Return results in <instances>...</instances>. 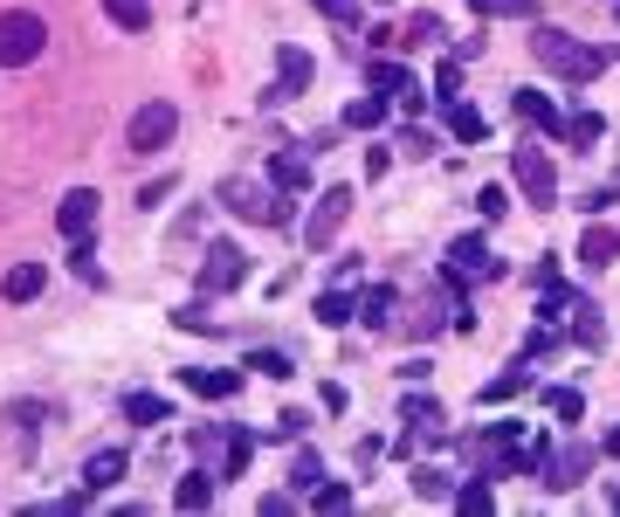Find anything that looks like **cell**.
Returning <instances> with one entry per match:
<instances>
[{
  "instance_id": "cell-3",
  "label": "cell",
  "mask_w": 620,
  "mask_h": 517,
  "mask_svg": "<svg viewBox=\"0 0 620 517\" xmlns=\"http://www.w3.org/2000/svg\"><path fill=\"white\" fill-rule=\"evenodd\" d=\"M173 132H179V111L166 97H152V103L132 111V124H124V145H132V152H159V145H173Z\"/></svg>"
},
{
  "instance_id": "cell-15",
  "label": "cell",
  "mask_w": 620,
  "mask_h": 517,
  "mask_svg": "<svg viewBox=\"0 0 620 517\" xmlns=\"http://www.w3.org/2000/svg\"><path fill=\"white\" fill-rule=\"evenodd\" d=\"M214 470H193V476H179V490H173V504L179 510H207V504H214Z\"/></svg>"
},
{
  "instance_id": "cell-42",
  "label": "cell",
  "mask_w": 620,
  "mask_h": 517,
  "mask_svg": "<svg viewBox=\"0 0 620 517\" xmlns=\"http://www.w3.org/2000/svg\"><path fill=\"white\" fill-rule=\"evenodd\" d=\"M434 97H442V103H455V97H462V76H455V63H449L442 76H434Z\"/></svg>"
},
{
  "instance_id": "cell-40",
  "label": "cell",
  "mask_w": 620,
  "mask_h": 517,
  "mask_svg": "<svg viewBox=\"0 0 620 517\" xmlns=\"http://www.w3.org/2000/svg\"><path fill=\"white\" fill-rule=\"evenodd\" d=\"M90 255H97V249H90V235L69 249V263H76V276H84V283H97V263H90Z\"/></svg>"
},
{
  "instance_id": "cell-43",
  "label": "cell",
  "mask_w": 620,
  "mask_h": 517,
  "mask_svg": "<svg viewBox=\"0 0 620 517\" xmlns=\"http://www.w3.org/2000/svg\"><path fill=\"white\" fill-rule=\"evenodd\" d=\"M166 194H173V179H166V173H159V179H152V187H139V207H159V200H166Z\"/></svg>"
},
{
  "instance_id": "cell-44",
  "label": "cell",
  "mask_w": 620,
  "mask_h": 517,
  "mask_svg": "<svg viewBox=\"0 0 620 517\" xmlns=\"http://www.w3.org/2000/svg\"><path fill=\"white\" fill-rule=\"evenodd\" d=\"M607 455H620V428H613V435H607Z\"/></svg>"
},
{
  "instance_id": "cell-30",
  "label": "cell",
  "mask_w": 620,
  "mask_h": 517,
  "mask_svg": "<svg viewBox=\"0 0 620 517\" xmlns=\"http://www.w3.org/2000/svg\"><path fill=\"white\" fill-rule=\"evenodd\" d=\"M400 414H407L413 428H434V421H442V400H421V394H413V400H407Z\"/></svg>"
},
{
  "instance_id": "cell-19",
  "label": "cell",
  "mask_w": 620,
  "mask_h": 517,
  "mask_svg": "<svg viewBox=\"0 0 620 517\" xmlns=\"http://www.w3.org/2000/svg\"><path fill=\"white\" fill-rule=\"evenodd\" d=\"M373 90H379V97H407V90H421V84H413V69H407V63L386 56V63H373Z\"/></svg>"
},
{
  "instance_id": "cell-29",
  "label": "cell",
  "mask_w": 620,
  "mask_h": 517,
  "mask_svg": "<svg viewBox=\"0 0 620 517\" xmlns=\"http://www.w3.org/2000/svg\"><path fill=\"white\" fill-rule=\"evenodd\" d=\"M400 42H407V48H428V42H442V21H434V14H413L407 29H400Z\"/></svg>"
},
{
  "instance_id": "cell-10",
  "label": "cell",
  "mask_w": 620,
  "mask_h": 517,
  "mask_svg": "<svg viewBox=\"0 0 620 517\" xmlns=\"http://www.w3.org/2000/svg\"><path fill=\"white\" fill-rule=\"evenodd\" d=\"M303 84H310V56H303V48H276V84H269V97H303Z\"/></svg>"
},
{
  "instance_id": "cell-1",
  "label": "cell",
  "mask_w": 620,
  "mask_h": 517,
  "mask_svg": "<svg viewBox=\"0 0 620 517\" xmlns=\"http://www.w3.org/2000/svg\"><path fill=\"white\" fill-rule=\"evenodd\" d=\"M531 56L545 63L552 76H565V84H593L607 63H613V48H593V42H579V35H565V29H545L538 21V35H531Z\"/></svg>"
},
{
  "instance_id": "cell-36",
  "label": "cell",
  "mask_w": 620,
  "mask_h": 517,
  "mask_svg": "<svg viewBox=\"0 0 620 517\" xmlns=\"http://www.w3.org/2000/svg\"><path fill=\"white\" fill-rule=\"evenodd\" d=\"M310 504H318V510H345L352 490H345V483H318V497H310Z\"/></svg>"
},
{
  "instance_id": "cell-32",
  "label": "cell",
  "mask_w": 620,
  "mask_h": 517,
  "mask_svg": "<svg viewBox=\"0 0 620 517\" xmlns=\"http://www.w3.org/2000/svg\"><path fill=\"white\" fill-rule=\"evenodd\" d=\"M545 400H552V414H558V421H579V407H586V400L573 394V386H552Z\"/></svg>"
},
{
  "instance_id": "cell-7",
  "label": "cell",
  "mask_w": 620,
  "mask_h": 517,
  "mask_svg": "<svg viewBox=\"0 0 620 517\" xmlns=\"http://www.w3.org/2000/svg\"><path fill=\"white\" fill-rule=\"evenodd\" d=\"M248 276V255L235 249V242H214V249H207L200 255V290L207 297H221V290H235V283Z\"/></svg>"
},
{
  "instance_id": "cell-17",
  "label": "cell",
  "mask_w": 620,
  "mask_h": 517,
  "mask_svg": "<svg viewBox=\"0 0 620 517\" xmlns=\"http://www.w3.org/2000/svg\"><path fill=\"white\" fill-rule=\"evenodd\" d=\"M124 414H132L139 428H159V421H173V400L166 394H124Z\"/></svg>"
},
{
  "instance_id": "cell-5",
  "label": "cell",
  "mask_w": 620,
  "mask_h": 517,
  "mask_svg": "<svg viewBox=\"0 0 620 517\" xmlns=\"http://www.w3.org/2000/svg\"><path fill=\"white\" fill-rule=\"evenodd\" d=\"M510 173H517V187L531 194V207H552V200H558V173H552V160H545L538 145H517Z\"/></svg>"
},
{
  "instance_id": "cell-28",
  "label": "cell",
  "mask_w": 620,
  "mask_h": 517,
  "mask_svg": "<svg viewBox=\"0 0 620 517\" xmlns=\"http://www.w3.org/2000/svg\"><path fill=\"white\" fill-rule=\"evenodd\" d=\"M517 394H524V366H510V373H497V380H489V386H483V407L517 400Z\"/></svg>"
},
{
  "instance_id": "cell-11",
  "label": "cell",
  "mask_w": 620,
  "mask_h": 517,
  "mask_svg": "<svg viewBox=\"0 0 620 517\" xmlns=\"http://www.w3.org/2000/svg\"><path fill=\"white\" fill-rule=\"evenodd\" d=\"M42 290H48V270L42 263H14L8 283H0V297H8V304H35Z\"/></svg>"
},
{
  "instance_id": "cell-18",
  "label": "cell",
  "mask_w": 620,
  "mask_h": 517,
  "mask_svg": "<svg viewBox=\"0 0 620 517\" xmlns=\"http://www.w3.org/2000/svg\"><path fill=\"white\" fill-rule=\"evenodd\" d=\"M103 14H111L124 35H145L152 29V0H103Z\"/></svg>"
},
{
  "instance_id": "cell-20",
  "label": "cell",
  "mask_w": 620,
  "mask_h": 517,
  "mask_svg": "<svg viewBox=\"0 0 620 517\" xmlns=\"http://www.w3.org/2000/svg\"><path fill=\"white\" fill-rule=\"evenodd\" d=\"M455 510H462V517H489V510H497V490H489V476L462 483V490H455Z\"/></svg>"
},
{
  "instance_id": "cell-39",
  "label": "cell",
  "mask_w": 620,
  "mask_h": 517,
  "mask_svg": "<svg viewBox=\"0 0 620 517\" xmlns=\"http://www.w3.org/2000/svg\"><path fill=\"white\" fill-rule=\"evenodd\" d=\"M324 21H358V0H310Z\"/></svg>"
},
{
  "instance_id": "cell-38",
  "label": "cell",
  "mask_w": 620,
  "mask_h": 517,
  "mask_svg": "<svg viewBox=\"0 0 620 517\" xmlns=\"http://www.w3.org/2000/svg\"><path fill=\"white\" fill-rule=\"evenodd\" d=\"M290 483H297V490H318V483H324V462H318V455H297V476H290Z\"/></svg>"
},
{
  "instance_id": "cell-4",
  "label": "cell",
  "mask_w": 620,
  "mask_h": 517,
  "mask_svg": "<svg viewBox=\"0 0 620 517\" xmlns=\"http://www.w3.org/2000/svg\"><path fill=\"white\" fill-rule=\"evenodd\" d=\"M345 215H352V187H324V200L318 207H310V221H303V242L310 249H331V242H339V228H345Z\"/></svg>"
},
{
  "instance_id": "cell-22",
  "label": "cell",
  "mask_w": 620,
  "mask_h": 517,
  "mask_svg": "<svg viewBox=\"0 0 620 517\" xmlns=\"http://www.w3.org/2000/svg\"><path fill=\"white\" fill-rule=\"evenodd\" d=\"M449 132H455L462 145H483V132H489V124H483V111H469V103L455 97V103H449Z\"/></svg>"
},
{
  "instance_id": "cell-21",
  "label": "cell",
  "mask_w": 620,
  "mask_h": 517,
  "mask_svg": "<svg viewBox=\"0 0 620 517\" xmlns=\"http://www.w3.org/2000/svg\"><path fill=\"white\" fill-rule=\"evenodd\" d=\"M413 497H421V504H449V497H455V483L434 470V462H421V470H413Z\"/></svg>"
},
{
  "instance_id": "cell-26",
  "label": "cell",
  "mask_w": 620,
  "mask_h": 517,
  "mask_svg": "<svg viewBox=\"0 0 620 517\" xmlns=\"http://www.w3.org/2000/svg\"><path fill=\"white\" fill-rule=\"evenodd\" d=\"M358 318H366L373 331H386V324H394V290H386V283H379V290H366V304H358Z\"/></svg>"
},
{
  "instance_id": "cell-25",
  "label": "cell",
  "mask_w": 620,
  "mask_h": 517,
  "mask_svg": "<svg viewBox=\"0 0 620 517\" xmlns=\"http://www.w3.org/2000/svg\"><path fill=\"white\" fill-rule=\"evenodd\" d=\"M565 139H573V145H600V139H607V118H600V111L565 118Z\"/></svg>"
},
{
  "instance_id": "cell-14",
  "label": "cell",
  "mask_w": 620,
  "mask_h": 517,
  "mask_svg": "<svg viewBox=\"0 0 620 517\" xmlns=\"http://www.w3.org/2000/svg\"><path fill=\"white\" fill-rule=\"evenodd\" d=\"M118 476H124V449H97L84 462V490H90V497H97V490H111Z\"/></svg>"
},
{
  "instance_id": "cell-13",
  "label": "cell",
  "mask_w": 620,
  "mask_h": 517,
  "mask_svg": "<svg viewBox=\"0 0 620 517\" xmlns=\"http://www.w3.org/2000/svg\"><path fill=\"white\" fill-rule=\"evenodd\" d=\"M517 118L538 124V132H565V118H558V103L545 90H517Z\"/></svg>"
},
{
  "instance_id": "cell-27",
  "label": "cell",
  "mask_w": 620,
  "mask_h": 517,
  "mask_svg": "<svg viewBox=\"0 0 620 517\" xmlns=\"http://www.w3.org/2000/svg\"><path fill=\"white\" fill-rule=\"evenodd\" d=\"M379 118H386V97H358V103H345V124H352V132H373Z\"/></svg>"
},
{
  "instance_id": "cell-35",
  "label": "cell",
  "mask_w": 620,
  "mask_h": 517,
  "mask_svg": "<svg viewBox=\"0 0 620 517\" xmlns=\"http://www.w3.org/2000/svg\"><path fill=\"white\" fill-rule=\"evenodd\" d=\"M248 470V435H228V462H221V476H242Z\"/></svg>"
},
{
  "instance_id": "cell-41",
  "label": "cell",
  "mask_w": 620,
  "mask_h": 517,
  "mask_svg": "<svg viewBox=\"0 0 620 517\" xmlns=\"http://www.w3.org/2000/svg\"><path fill=\"white\" fill-rule=\"evenodd\" d=\"M303 428H310L303 407H283V414H276V435H303Z\"/></svg>"
},
{
  "instance_id": "cell-12",
  "label": "cell",
  "mask_w": 620,
  "mask_h": 517,
  "mask_svg": "<svg viewBox=\"0 0 620 517\" xmlns=\"http://www.w3.org/2000/svg\"><path fill=\"white\" fill-rule=\"evenodd\" d=\"M613 255H620V228H600V221H593L586 235H579V263H586V270H607Z\"/></svg>"
},
{
  "instance_id": "cell-31",
  "label": "cell",
  "mask_w": 620,
  "mask_h": 517,
  "mask_svg": "<svg viewBox=\"0 0 620 517\" xmlns=\"http://www.w3.org/2000/svg\"><path fill=\"white\" fill-rule=\"evenodd\" d=\"M248 366H255V373H263V380H290V373H297V366H290V359H283V352H255V359H248Z\"/></svg>"
},
{
  "instance_id": "cell-2",
  "label": "cell",
  "mask_w": 620,
  "mask_h": 517,
  "mask_svg": "<svg viewBox=\"0 0 620 517\" xmlns=\"http://www.w3.org/2000/svg\"><path fill=\"white\" fill-rule=\"evenodd\" d=\"M48 48V21L29 14V8H8L0 14V69H29Z\"/></svg>"
},
{
  "instance_id": "cell-9",
  "label": "cell",
  "mask_w": 620,
  "mask_h": 517,
  "mask_svg": "<svg viewBox=\"0 0 620 517\" xmlns=\"http://www.w3.org/2000/svg\"><path fill=\"white\" fill-rule=\"evenodd\" d=\"M449 270H455V276H503V263L483 249V235H462V242L449 249Z\"/></svg>"
},
{
  "instance_id": "cell-45",
  "label": "cell",
  "mask_w": 620,
  "mask_h": 517,
  "mask_svg": "<svg viewBox=\"0 0 620 517\" xmlns=\"http://www.w3.org/2000/svg\"><path fill=\"white\" fill-rule=\"evenodd\" d=\"M613 504H620V490H613Z\"/></svg>"
},
{
  "instance_id": "cell-6",
  "label": "cell",
  "mask_w": 620,
  "mask_h": 517,
  "mask_svg": "<svg viewBox=\"0 0 620 517\" xmlns=\"http://www.w3.org/2000/svg\"><path fill=\"white\" fill-rule=\"evenodd\" d=\"M221 200L235 207L242 221H263V228H283V221H290V200H276V194H263V187H242V179H228Z\"/></svg>"
},
{
  "instance_id": "cell-8",
  "label": "cell",
  "mask_w": 620,
  "mask_h": 517,
  "mask_svg": "<svg viewBox=\"0 0 620 517\" xmlns=\"http://www.w3.org/2000/svg\"><path fill=\"white\" fill-rule=\"evenodd\" d=\"M97 187H76V194H63V207H56V228H63V235L69 242H84L90 235V221H97Z\"/></svg>"
},
{
  "instance_id": "cell-16",
  "label": "cell",
  "mask_w": 620,
  "mask_h": 517,
  "mask_svg": "<svg viewBox=\"0 0 620 517\" xmlns=\"http://www.w3.org/2000/svg\"><path fill=\"white\" fill-rule=\"evenodd\" d=\"M179 380H187L193 394H207V400H228V394H235V386H242V373H214V366H187Z\"/></svg>"
},
{
  "instance_id": "cell-37",
  "label": "cell",
  "mask_w": 620,
  "mask_h": 517,
  "mask_svg": "<svg viewBox=\"0 0 620 517\" xmlns=\"http://www.w3.org/2000/svg\"><path fill=\"white\" fill-rule=\"evenodd\" d=\"M276 187H310V173H303V160H276Z\"/></svg>"
},
{
  "instance_id": "cell-24",
  "label": "cell",
  "mask_w": 620,
  "mask_h": 517,
  "mask_svg": "<svg viewBox=\"0 0 620 517\" xmlns=\"http://www.w3.org/2000/svg\"><path fill=\"white\" fill-rule=\"evenodd\" d=\"M352 318H358V304H352L345 290H324V297H318V324L339 331V324H352Z\"/></svg>"
},
{
  "instance_id": "cell-23",
  "label": "cell",
  "mask_w": 620,
  "mask_h": 517,
  "mask_svg": "<svg viewBox=\"0 0 620 517\" xmlns=\"http://www.w3.org/2000/svg\"><path fill=\"white\" fill-rule=\"evenodd\" d=\"M483 21H538V0H476Z\"/></svg>"
},
{
  "instance_id": "cell-34",
  "label": "cell",
  "mask_w": 620,
  "mask_h": 517,
  "mask_svg": "<svg viewBox=\"0 0 620 517\" xmlns=\"http://www.w3.org/2000/svg\"><path fill=\"white\" fill-rule=\"evenodd\" d=\"M503 207H510L503 187H483V194H476V215H483V221H503Z\"/></svg>"
},
{
  "instance_id": "cell-33",
  "label": "cell",
  "mask_w": 620,
  "mask_h": 517,
  "mask_svg": "<svg viewBox=\"0 0 620 517\" xmlns=\"http://www.w3.org/2000/svg\"><path fill=\"white\" fill-rule=\"evenodd\" d=\"M573 331H579V345H600V339H607V324L593 318V304H579V318H573Z\"/></svg>"
}]
</instances>
